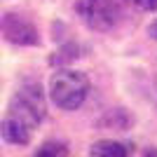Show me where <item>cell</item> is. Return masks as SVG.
Masks as SVG:
<instances>
[{
  "label": "cell",
  "mask_w": 157,
  "mask_h": 157,
  "mask_svg": "<svg viewBox=\"0 0 157 157\" xmlns=\"http://www.w3.org/2000/svg\"><path fill=\"white\" fill-rule=\"evenodd\" d=\"M89 94V80L85 73L71 71L68 66L54 73L49 80V98L61 110H78Z\"/></svg>",
  "instance_id": "obj_1"
},
{
  "label": "cell",
  "mask_w": 157,
  "mask_h": 157,
  "mask_svg": "<svg viewBox=\"0 0 157 157\" xmlns=\"http://www.w3.org/2000/svg\"><path fill=\"white\" fill-rule=\"evenodd\" d=\"M75 12L92 31L108 33L122 19L120 0H75Z\"/></svg>",
  "instance_id": "obj_2"
},
{
  "label": "cell",
  "mask_w": 157,
  "mask_h": 157,
  "mask_svg": "<svg viewBox=\"0 0 157 157\" xmlns=\"http://www.w3.org/2000/svg\"><path fill=\"white\" fill-rule=\"evenodd\" d=\"M45 110H47V103H45L42 87L40 85H24L12 96L7 115H12V117L21 120L24 124H28L31 129H35L45 120Z\"/></svg>",
  "instance_id": "obj_3"
},
{
  "label": "cell",
  "mask_w": 157,
  "mask_h": 157,
  "mask_svg": "<svg viewBox=\"0 0 157 157\" xmlns=\"http://www.w3.org/2000/svg\"><path fill=\"white\" fill-rule=\"evenodd\" d=\"M0 33L7 42H14V45H21V47H35L40 45V33L35 28L31 19L21 17V14H2L0 19Z\"/></svg>",
  "instance_id": "obj_4"
},
{
  "label": "cell",
  "mask_w": 157,
  "mask_h": 157,
  "mask_svg": "<svg viewBox=\"0 0 157 157\" xmlns=\"http://www.w3.org/2000/svg\"><path fill=\"white\" fill-rule=\"evenodd\" d=\"M0 134H2V138H5L7 143H12V145H26L28 141H31L33 129L28 124H24L21 120L7 115V117L2 120V124H0Z\"/></svg>",
  "instance_id": "obj_5"
},
{
  "label": "cell",
  "mask_w": 157,
  "mask_h": 157,
  "mask_svg": "<svg viewBox=\"0 0 157 157\" xmlns=\"http://www.w3.org/2000/svg\"><path fill=\"white\" fill-rule=\"evenodd\" d=\"M101 124H103L105 129L124 131V129H129V127L134 124V117H131L129 110H124V108H113V110H108V113L103 115Z\"/></svg>",
  "instance_id": "obj_6"
},
{
  "label": "cell",
  "mask_w": 157,
  "mask_h": 157,
  "mask_svg": "<svg viewBox=\"0 0 157 157\" xmlns=\"http://www.w3.org/2000/svg\"><path fill=\"white\" fill-rule=\"evenodd\" d=\"M89 152L94 157H124V155H129V150L122 143H117V141H98V143L92 145Z\"/></svg>",
  "instance_id": "obj_7"
},
{
  "label": "cell",
  "mask_w": 157,
  "mask_h": 157,
  "mask_svg": "<svg viewBox=\"0 0 157 157\" xmlns=\"http://www.w3.org/2000/svg\"><path fill=\"white\" fill-rule=\"evenodd\" d=\"M75 59H80V47L71 42V45H63V47H61V49H59L56 54H54V56H52L49 61H52V66L66 68V66H68V63H73Z\"/></svg>",
  "instance_id": "obj_8"
},
{
  "label": "cell",
  "mask_w": 157,
  "mask_h": 157,
  "mask_svg": "<svg viewBox=\"0 0 157 157\" xmlns=\"http://www.w3.org/2000/svg\"><path fill=\"white\" fill-rule=\"evenodd\" d=\"M68 148H66L63 143H56V141H47V143H42L38 148V152L35 155H40V157H45V155H68Z\"/></svg>",
  "instance_id": "obj_9"
},
{
  "label": "cell",
  "mask_w": 157,
  "mask_h": 157,
  "mask_svg": "<svg viewBox=\"0 0 157 157\" xmlns=\"http://www.w3.org/2000/svg\"><path fill=\"white\" fill-rule=\"evenodd\" d=\"M124 2L141 12H157V0H124Z\"/></svg>",
  "instance_id": "obj_10"
},
{
  "label": "cell",
  "mask_w": 157,
  "mask_h": 157,
  "mask_svg": "<svg viewBox=\"0 0 157 157\" xmlns=\"http://www.w3.org/2000/svg\"><path fill=\"white\" fill-rule=\"evenodd\" d=\"M148 33H150V38H152V40H157V21H152V24H150Z\"/></svg>",
  "instance_id": "obj_11"
}]
</instances>
